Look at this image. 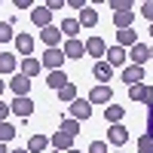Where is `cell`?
Returning <instances> with one entry per match:
<instances>
[{"mask_svg":"<svg viewBox=\"0 0 153 153\" xmlns=\"http://www.w3.org/2000/svg\"><path fill=\"white\" fill-rule=\"evenodd\" d=\"M123 83H126V86H141V83H144V68H141V65H126Z\"/></svg>","mask_w":153,"mask_h":153,"instance_id":"4","label":"cell"},{"mask_svg":"<svg viewBox=\"0 0 153 153\" xmlns=\"http://www.w3.org/2000/svg\"><path fill=\"white\" fill-rule=\"evenodd\" d=\"M43 6H46L49 12H58L61 6H65V0H46V3H43Z\"/></svg>","mask_w":153,"mask_h":153,"instance_id":"35","label":"cell"},{"mask_svg":"<svg viewBox=\"0 0 153 153\" xmlns=\"http://www.w3.org/2000/svg\"><path fill=\"white\" fill-rule=\"evenodd\" d=\"M16 49H19L25 58H31L34 55V37L31 34H16Z\"/></svg>","mask_w":153,"mask_h":153,"instance_id":"12","label":"cell"},{"mask_svg":"<svg viewBox=\"0 0 153 153\" xmlns=\"http://www.w3.org/2000/svg\"><path fill=\"white\" fill-rule=\"evenodd\" d=\"M68 153H80V150H68Z\"/></svg>","mask_w":153,"mask_h":153,"instance_id":"44","label":"cell"},{"mask_svg":"<svg viewBox=\"0 0 153 153\" xmlns=\"http://www.w3.org/2000/svg\"><path fill=\"white\" fill-rule=\"evenodd\" d=\"M65 61H68L65 49H46V52H43V68H49V71H61Z\"/></svg>","mask_w":153,"mask_h":153,"instance_id":"1","label":"cell"},{"mask_svg":"<svg viewBox=\"0 0 153 153\" xmlns=\"http://www.w3.org/2000/svg\"><path fill=\"white\" fill-rule=\"evenodd\" d=\"M9 40H16V31L9 22H0V43H9Z\"/></svg>","mask_w":153,"mask_h":153,"instance_id":"27","label":"cell"},{"mask_svg":"<svg viewBox=\"0 0 153 153\" xmlns=\"http://www.w3.org/2000/svg\"><path fill=\"white\" fill-rule=\"evenodd\" d=\"M150 58V46L147 43H135L132 46V55H129V61H132V65H141L144 68V61Z\"/></svg>","mask_w":153,"mask_h":153,"instance_id":"13","label":"cell"},{"mask_svg":"<svg viewBox=\"0 0 153 153\" xmlns=\"http://www.w3.org/2000/svg\"><path fill=\"white\" fill-rule=\"evenodd\" d=\"M9 110L16 113V117H31L34 113V98H12Z\"/></svg>","mask_w":153,"mask_h":153,"instance_id":"7","label":"cell"},{"mask_svg":"<svg viewBox=\"0 0 153 153\" xmlns=\"http://www.w3.org/2000/svg\"><path fill=\"white\" fill-rule=\"evenodd\" d=\"M150 37H153V25H150Z\"/></svg>","mask_w":153,"mask_h":153,"instance_id":"43","label":"cell"},{"mask_svg":"<svg viewBox=\"0 0 153 153\" xmlns=\"http://www.w3.org/2000/svg\"><path fill=\"white\" fill-rule=\"evenodd\" d=\"M110 9H117V12H132V0H110Z\"/></svg>","mask_w":153,"mask_h":153,"instance_id":"32","label":"cell"},{"mask_svg":"<svg viewBox=\"0 0 153 153\" xmlns=\"http://www.w3.org/2000/svg\"><path fill=\"white\" fill-rule=\"evenodd\" d=\"M12 138H16V126L12 123H0V144L12 141Z\"/></svg>","mask_w":153,"mask_h":153,"instance_id":"26","label":"cell"},{"mask_svg":"<svg viewBox=\"0 0 153 153\" xmlns=\"http://www.w3.org/2000/svg\"><path fill=\"white\" fill-rule=\"evenodd\" d=\"M123 113H126V110H123L120 104H107V110H104V117L110 120V126H117V123L123 120Z\"/></svg>","mask_w":153,"mask_h":153,"instance_id":"25","label":"cell"},{"mask_svg":"<svg viewBox=\"0 0 153 153\" xmlns=\"http://www.w3.org/2000/svg\"><path fill=\"white\" fill-rule=\"evenodd\" d=\"M138 43V34H135V28H126V31H117V46H135Z\"/></svg>","mask_w":153,"mask_h":153,"instance_id":"20","label":"cell"},{"mask_svg":"<svg viewBox=\"0 0 153 153\" xmlns=\"http://www.w3.org/2000/svg\"><path fill=\"white\" fill-rule=\"evenodd\" d=\"M0 52H3V49H0Z\"/></svg>","mask_w":153,"mask_h":153,"instance_id":"47","label":"cell"},{"mask_svg":"<svg viewBox=\"0 0 153 153\" xmlns=\"http://www.w3.org/2000/svg\"><path fill=\"white\" fill-rule=\"evenodd\" d=\"M0 153H6V144H0Z\"/></svg>","mask_w":153,"mask_h":153,"instance_id":"41","label":"cell"},{"mask_svg":"<svg viewBox=\"0 0 153 153\" xmlns=\"http://www.w3.org/2000/svg\"><path fill=\"white\" fill-rule=\"evenodd\" d=\"M141 16L153 25V0H147V3H141Z\"/></svg>","mask_w":153,"mask_h":153,"instance_id":"33","label":"cell"},{"mask_svg":"<svg viewBox=\"0 0 153 153\" xmlns=\"http://www.w3.org/2000/svg\"><path fill=\"white\" fill-rule=\"evenodd\" d=\"M150 58H153V46H150Z\"/></svg>","mask_w":153,"mask_h":153,"instance_id":"45","label":"cell"},{"mask_svg":"<svg viewBox=\"0 0 153 153\" xmlns=\"http://www.w3.org/2000/svg\"><path fill=\"white\" fill-rule=\"evenodd\" d=\"M135 16H138V12H113V25H117V31H126V28H132Z\"/></svg>","mask_w":153,"mask_h":153,"instance_id":"21","label":"cell"},{"mask_svg":"<svg viewBox=\"0 0 153 153\" xmlns=\"http://www.w3.org/2000/svg\"><path fill=\"white\" fill-rule=\"evenodd\" d=\"M6 113H9V107L3 104V101H0V123H6Z\"/></svg>","mask_w":153,"mask_h":153,"instance_id":"38","label":"cell"},{"mask_svg":"<svg viewBox=\"0 0 153 153\" xmlns=\"http://www.w3.org/2000/svg\"><path fill=\"white\" fill-rule=\"evenodd\" d=\"M52 147H55V150H61V153H68V150H74V138H71V135H65V132L58 129V132L52 135Z\"/></svg>","mask_w":153,"mask_h":153,"instance_id":"17","label":"cell"},{"mask_svg":"<svg viewBox=\"0 0 153 153\" xmlns=\"http://www.w3.org/2000/svg\"><path fill=\"white\" fill-rule=\"evenodd\" d=\"M92 74H95V80H98L101 86H107V83H110V76H113V68L107 65L104 58H101V61H95V68H92Z\"/></svg>","mask_w":153,"mask_h":153,"instance_id":"10","label":"cell"},{"mask_svg":"<svg viewBox=\"0 0 153 153\" xmlns=\"http://www.w3.org/2000/svg\"><path fill=\"white\" fill-rule=\"evenodd\" d=\"M12 153H28V150H12Z\"/></svg>","mask_w":153,"mask_h":153,"instance_id":"42","label":"cell"},{"mask_svg":"<svg viewBox=\"0 0 153 153\" xmlns=\"http://www.w3.org/2000/svg\"><path fill=\"white\" fill-rule=\"evenodd\" d=\"M65 55H68V61H76L80 55H86V43L80 40V37H74V40H65Z\"/></svg>","mask_w":153,"mask_h":153,"instance_id":"5","label":"cell"},{"mask_svg":"<svg viewBox=\"0 0 153 153\" xmlns=\"http://www.w3.org/2000/svg\"><path fill=\"white\" fill-rule=\"evenodd\" d=\"M117 153H123V150H117Z\"/></svg>","mask_w":153,"mask_h":153,"instance_id":"46","label":"cell"},{"mask_svg":"<svg viewBox=\"0 0 153 153\" xmlns=\"http://www.w3.org/2000/svg\"><path fill=\"white\" fill-rule=\"evenodd\" d=\"M19 68V58L12 52H0V74H16Z\"/></svg>","mask_w":153,"mask_h":153,"instance_id":"19","label":"cell"},{"mask_svg":"<svg viewBox=\"0 0 153 153\" xmlns=\"http://www.w3.org/2000/svg\"><path fill=\"white\" fill-rule=\"evenodd\" d=\"M9 89L16 92V98H28V92H31V80L25 74H12V80H9Z\"/></svg>","mask_w":153,"mask_h":153,"instance_id":"3","label":"cell"},{"mask_svg":"<svg viewBox=\"0 0 153 153\" xmlns=\"http://www.w3.org/2000/svg\"><path fill=\"white\" fill-rule=\"evenodd\" d=\"M89 153H107V144L104 141H92L89 144Z\"/></svg>","mask_w":153,"mask_h":153,"instance_id":"34","label":"cell"},{"mask_svg":"<svg viewBox=\"0 0 153 153\" xmlns=\"http://www.w3.org/2000/svg\"><path fill=\"white\" fill-rule=\"evenodd\" d=\"M104 58H107V65H110V68H120V65H129V61H126V49H123V46H110Z\"/></svg>","mask_w":153,"mask_h":153,"instance_id":"14","label":"cell"},{"mask_svg":"<svg viewBox=\"0 0 153 153\" xmlns=\"http://www.w3.org/2000/svg\"><path fill=\"white\" fill-rule=\"evenodd\" d=\"M61 132H65V135H71V138H74V135H80V123L68 117L65 123H61Z\"/></svg>","mask_w":153,"mask_h":153,"instance_id":"28","label":"cell"},{"mask_svg":"<svg viewBox=\"0 0 153 153\" xmlns=\"http://www.w3.org/2000/svg\"><path fill=\"white\" fill-rule=\"evenodd\" d=\"M144 104L153 107V86H147V95H144Z\"/></svg>","mask_w":153,"mask_h":153,"instance_id":"36","label":"cell"},{"mask_svg":"<svg viewBox=\"0 0 153 153\" xmlns=\"http://www.w3.org/2000/svg\"><path fill=\"white\" fill-rule=\"evenodd\" d=\"M49 147V138L46 135H31V141H28V153H43Z\"/></svg>","mask_w":153,"mask_h":153,"instance_id":"22","label":"cell"},{"mask_svg":"<svg viewBox=\"0 0 153 153\" xmlns=\"http://www.w3.org/2000/svg\"><path fill=\"white\" fill-rule=\"evenodd\" d=\"M89 117H92V101H89V98H76L74 104H71V120L83 123V120H89Z\"/></svg>","mask_w":153,"mask_h":153,"instance_id":"2","label":"cell"},{"mask_svg":"<svg viewBox=\"0 0 153 153\" xmlns=\"http://www.w3.org/2000/svg\"><path fill=\"white\" fill-rule=\"evenodd\" d=\"M147 135H153V107H150V113H147Z\"/></svg>","mask_w":153,"mask_h":153,"instance_id":"37","label":"cell"},{"mask_svg":"<svg viewBox=\"0 0 153 153\" xmlns=\"http://www.w3.org/2000/svg\"><path fill=\"white\" fill-rule=\"evenodd\" d=\"M40 71H43V61H37L34 55L22 61V74H25V76H28V80H34V76H37V74H40Z\"/></svg>","mask_w":153,"mask_h":153,"instance_id":"18","label":"cell"},{"mask_svg":"<svg viewBox=\"0 0 153 153\" xmlns=\"http://www.w3.org/2000/svg\"><path fill=\"white\" fill-rule=\"evenodd\" d=\"M86 55H92V58H104L107 55V46H104V40H101V37H89L86 40Z\"/></svg>","mask_w":153,"mask_h":153,"instance_id":"6","label":"cell"},{"mask_svg":"<svg viewBox=\"0 0 153 153\" xmlns=\"http://www.w3.org/2000/svg\"><path fill=\"white\" fill-rule=\"evenodd\" d=\"M40 37H43V43H46L49 49H58V40H61V28H52V25H49V28H43V31H40Z\"/></svg>","mask_w":153,"mask_h":153,"instance_id":"16","label":"cell"},{"mask_svg":"<svg viewBox=\"0 0 153 153\" xmlns=\"http://www.w3.org/2000/svg\"><path fill=\"white\" fill-rule=\"evenodd\" d=\"M107 141H110V144H117V147H123L126 141H129V129H126L123 123L110 126V129H107Z\"/></svg>","mask_w":153,"mask_h":153,"instance_id":"8","label":"cell"},{"mask_svg":"<svg viewBox=\"0 0 153 153\" xmlns=\"http://www.w3.org/2000/svg\"><path fill=\"white\" fill-rule=\"evenodd\" d=\"M31 22L37 25V28H49V25H52V12H49L46 6H34V12H31Z\"/></svg>","mask_w":153,"mask_h":153,"instance_id":"9","label":"cell"},{"mask_svg":"<svg viewBox=\"0 0 153 153\" xmlns=\"http://www.w3.org/2000/svg\"><path fill=\"white\" fill-rule=\"evenodd\" d=\"M144 95H147V86L141 83V86H129V98L132 101H144Z\"/></svg>","mask_w":153,"mask_h":153,"instance_id":"31","label":"cell"},{"mask_svg":"<svg viewBox=\"0 0 153 153\" xmlns=\"http://www.w3.org/2000/svg\"><path fill=\"white\" fill-rule=\"evenodd\" d=\"M138 153H153V135H141L138 138Z\"/></svg>","mask_w":153,"mask_h":153,"instance_id":"30","label":"cell"},{"mask_svg":"<svg viewBox=\"0 0 153 153\" xmlns=\"http://www.w3.org/2000/svg\"><path fill=\"white\" fill-rule=\"evenodd\" d=\"M98 25V12L92 9V6H86L83 12H80V28H95Z\"/></svg>","mask_w":153,"mask_h":153,"instance_id":"23","label":"cell"},{"mask_svg":"<svg viewBox=\"0 0 153 153\" xmlns=\"http://www.w3.org/2000/svg\"><path fill=\"white\" fill-rule=\"evenodd\" d=\"M110 98H113V89H110V86H95L92 95H89L92 104H110Z\"/></svg>","mask_w":153,"mask_h":153,"instance_id":"11","label":"cell"},{"mask_svg":"<svg viewBox=\"0 0 153 153\" xmlns=\"http://www.w3.org/2000/svg\"><path fill=\"white\" fill-rule=\"evenodd\" d=\"M3 89H6V83H3V80H0V95H3Z\"/></svg>","mask_w":153,"mask_h":153,"instance_id":"40","label":"cell"},{"mask_svg":"<svg viewBox=\"0 0 153 153\" xmlns=\"http://www.w3.org/2000/svg\"><path fill=\"white\" fill-rule=\"evenodd\" d=\"M58 98H61V101H68V104H74V101H76V86H71V83H68V86L58 92Z\"/></svg>","mask_w":153,"mask_h":153,"instance_id":"29","label":"cell"},{"mask_svg":"<svg viewBox=\"0 0 153 153\" xmlns=\"http://www.w3.org/2000/svg\"><path fill=\"white\" fill-rule=\"evenodd\" d=\"M61 34H65L68 40H74V37L80 34V19H65L61 22Z\"/></svg>","mask_w":153,"mask_h":153,"instance_id":"24","label":"cell"},{"mask_svg":"<svg viewBox=\"0 0 153 153\" xmlns=\"http://www.w3.org/2000/svg\"><path fill=\"white\" fill-rule=\"evenodd\" d=\"M68 83H71V80H68L65 71H49V76H46V86H49V89H58V92H61Z\"/></svg>","mask_w":153,"mask_h":153,"instance_id":"15","label":"cell"},{"mask_svg":"<svg viewBox=\"0 0 153 153\" xmlns=\"http://www.w3.org/2000/svg\"><path fill=\"white\" fill-rule=\"evenodd\" d=\"M71 6H74V9H80V12H83V9H86V0H71Z\"/></svg>","mask_w":153,"mask_h":153,"instance_id":"39","label":"cell"}]
</instances>
